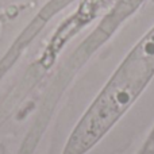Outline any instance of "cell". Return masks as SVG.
Segmentation results:
<instances>
[{"instance_id": "2", "label": "cell", "mask_w": 154, "mask_h": 154, "mask_svg": "<svg viewBox=\"0 0 154 154\" xmlns=\"http://www.w3.org/2000/svg\"><path fill=\"white\" fill-rule=\"evenodd\" d=\"M0 31H2V27H0Z\"/></svg>"}, {"instance_id": "1", "label": "cell", "mask_w": 154, "mask_h": 154, "mask_svg": "<svg viewBox=\"0 0 154 154\" xmlns=\"http://www.w3.org/2000/svg\"><path fill=\"white\" fill-rule=\"evenodd\" d=\"M154 79V26L123 58L73 127L62 154H87L131 108Z\"/></svg>"}]
</instances>
